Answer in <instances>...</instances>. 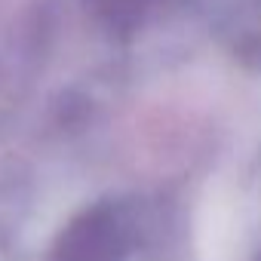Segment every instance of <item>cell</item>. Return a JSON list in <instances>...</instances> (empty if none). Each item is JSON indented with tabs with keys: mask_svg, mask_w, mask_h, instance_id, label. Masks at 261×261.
<instances>
[{
	"mask_svg": "<svg viewBox=\"0 0 261 261\" xmlns=\"http://www.w3.org/2000/svg\"><path fill=\"white\" fill-rule=\"evenodd\" d=\"M123 246L126 240L114 215L92 212L62 233L53 261H123Z\"/></svg>",
	"mask_w": 261,
	"mask_h": 261,
	"instance_id": "6da1fadb",
	"label": "cell"
}]
</instances>
